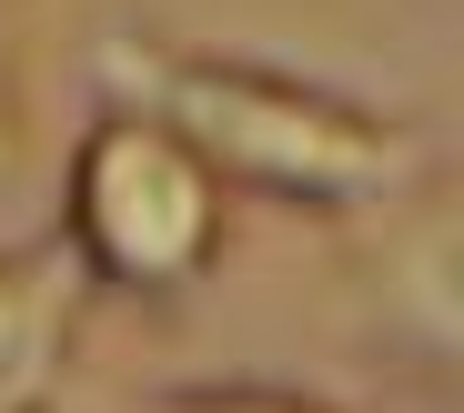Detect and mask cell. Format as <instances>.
Listing matches in <instances>:
<instances>
[{
	"mask_svg": "<svg viewBox=\"0 0 464 413\" xmlns=\"http://www.w3.org/2000/svg\"><path fill=\"white\" fill-rule=\"evenodd\" d=\"M343 293L383 363L464 383V161H414L343 222Z\"/></svg>",
	"mask_w": 464,
	"mask_h": 413,
	"instance_id": "cell-3",
	"label": "cell"
},
{
	"mask_svg": "<svg viewBox=\"0 0 464 413\" xmlns=\"http://www.w3.org/2000/svg\"><path fill=\"white\" fill-rule=\"evenodd\" d=\"M131 413H343V403L303 393V383H263V373H222V383H162Z\"/></svg>",
	"mask_w": 464,
	"mask_h": 413,
	"instance_id": "cell-5",
	"label": "cell"
},
{
	"mask_svg": "<svg viewBox=\"0 0 464 413\" xmlns=\"http://www.w3.org/2000/svg\"><path fill=\"white\" fill-rule=\"evenodd\" d=\"M102 101L172 121L232 192H263V202L324 212V222H353L363 202H383L424 161L414 121L373 111L353 91H324L303 71L172 41V31H111L102 41Z\"/></svg>",
	"mask_w": 464,
	"mask_h": 413,
	"instance_id": "cell-1",
	"label": "cell"
},
{
	"mask_svg": "<svg viewBox=\"0 0 464 413\" xmlns=\"http://www.w3.org/2000/svg\"><path fill=\"white\" fill-rule=\"evenodd\" d=\"M61 253L92 283V303H141L182 312L232 242V182L212 161L131 101H102L92 131L61 161Z\"/></svg>",
	"mask_w": 464,
	"mask_h": 413,
	"instance_id": "cell-2",
	"label": "cell"
},
{
	"mask_svg": "<svg viewBox=\"0 0 464 413\" xmlns=\"http://www.w3.org/2000/svg\"><path fill=\"white\" fill-rule=\"evenodd\" d=\"M92 283L71 273L61 242H11L0 253V413H61L71 363H82Z\"/></svg>",
	"mask_w": 464,
	"mask_h": 413,
	"instance_id": "cell-4",
	"label": "cell"
},
{
	"mask_svg": "<svg viewBox=\"0 0 464 413\" xmlns=\"http://www.w3.org/2000/svg\"><path fill=\"white\" fill-rule=\"evenodd\" d=\"M31 182V91H21V61L0 51V212L21 202Z\"/></svg>",
	"mask_w": 464,
	"mask_h": 413,
	"instance_id": "cell-6",
	"label": "cell"
}]
</instances>
